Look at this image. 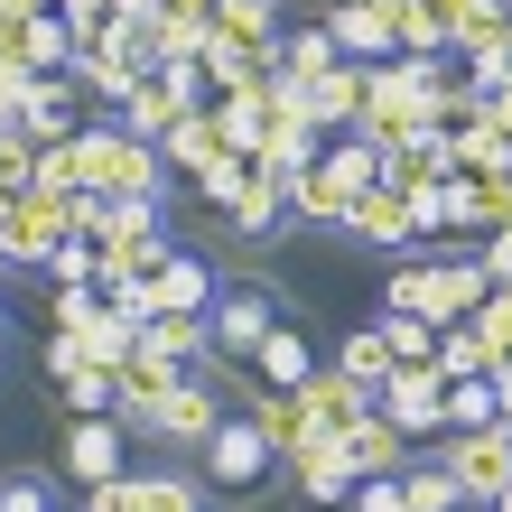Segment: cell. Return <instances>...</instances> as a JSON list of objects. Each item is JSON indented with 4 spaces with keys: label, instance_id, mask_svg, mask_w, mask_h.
<instances>
[{
    "label": "cell",
    "instance_id": "7c38bea8",
    "mask_svg": "<svg viewBox=\"0 0 512 512\" xmlns=\"http://www.w3.org/2000/svg\"><path fill=\"white\" fill-rule=\"evenodd\" d=\"M205 326H215V364H252L261 336H270L280 317H270V298H261V289H224L215 308H205Z\"/></svg>",
    "mask_w": 512,
    "mask_h": 512
},
{
    "label": "cell",
    "instance_id": "cb8c5ba5",
    "mask_svg": "<svg viewBox=\"0 0 512 512\" xmlns=\"http://www.w3.org/2000/svg\"><path fill=\"white\" fill-rule=\"evenodd\" d=\"M438 159H447V177H494V168L512 159V140L485 122V112H475V122H457V131L438 140Z\"/></svg>",
    "mask_w": 512,
    "mask_h": 512
},
{
    "label": "cell",
    "instance_id": "d590c367",
    "mask_svg": "<svg viewBox=\"0 0 512 512\" xmlns=\"http://www.w3.org/2000/svg\"><path fill=\"white\" fill-rule=\"evenodd\" d=\"M401 494H410V512H466V494L447 485V466L429 457V447H419V457L401 466Z\"/></svg>",
    "mask_w": 512,
    "mask_h": 512
},
{
    "label": "cell",
    "instance_id": "d6986e66",
    "mask_svg": "<svg viewBox=\"0 0 512 512\" xmlns=\"http://www.w3.org/2000/svg\"><path fill=\"white\" fill-rule=\"evenodd\" d=\"M159 159H168V168H187V177H205L215 159H243V149L224 140V122H215V103H196L187 122H177V131L159 140Z\"/></svg>",
    "mask_w": 512,
    "mask_h": 512
},
{
    "label": "cell",
    "instance_id": "4fadbf2b",
    "mask_svg": "<svg viewBox=\"0 0 512 512\" xmlns=\"http://www.w3.org/2000/svg\"><path fill=\"white\" fill-rule=\"evenodd\" d=\"M215 429H224V401H215V382H205V373H187L159 410H149V438H177V447H205Z\"/></svg>",
    "mask_w": 512,
    "mask_h": 512
},
{
    "label": "cell",
    "instance_id": "277c9868",
    "mask_svg": "<svg viewBox=\"0 0 512 512\" xmlns=\"http://www.w3.org/2000/svg\"><path fill=\"white\" fill-rule=\"evenodd\" d=\"M429 457L447 466V485H457L466 503H503V485H512V419H485V429H447Z\"/></svg>",
    "mask_w": 512,
    "mask_h": 512
},
{
    "label": "cell",
    "instance_id": "8fae6325",
    "mask_svg": "<svg viewBox=\"0 0 512 512\" xmlns=\"http://www.w3.org/2000/svg\"><path fill=\"white\" fill-rule=\"evenodd\" d=\"M298 410H308V429L336 447L345 429H364V419H373V391H364V382H345L336 364H317L308 382H298Z\"/></svg>",
    "mask_w": 512,
    "mask_h": 512
},
{
    "label": "cell",
    "instance_id": "4dcf8cb0",
    "mask_svg": "<svg viewBox=\"0 0 512 512\" xmlns=\"http://www.w3.org/2000/svg\"><path fill=\"white\" fill-rule=\"evenodd\" d=\"M289 475H298V494H308V503H326V512H345V494L364 485V475L345 466V447H308V457H298Z\"/></svg>",
    "mask_w": 512,
    "mask_h": 512
},
{
    "label": "cell",
    "instance_id": "d6a6232c",
    "mask_svg": "<svg viewBox=\"0 0 512 512\" xmlns=\"http://www.w3.org/2000/svg\"><path fill=\"white\" fill-rule=\"evenodd\" d=\"M373 336L391 345V373H401V364H419V373H429V364H438V326H429V317L382 308V317H373Z\"/></svg>",
    "mask_w": 512,
    "mask_h": 512
},
{
    "label": "cell",
    "instance_id": "f5cc1de1",
    "mask_svg": "<svg viewBox=\"0 0 512 512\" xmlns=\"http://www.w3.org/2000/svg\"><path fill=\"white\" fill-rule=\"evenodd\" d=\"M0 270H10V261H0Z\"/></svg>",
    "mask_w": 512,
    "mask_h": 512
},
{
    "label": "cell",
    "instance_id": "9a60e30c",
    "mask_svg": "<svg viewBox=\"0 0 512 512\" xmlns=\"http://www.w3.org/2000/svg\"><path fill=\"white\" fill-rule=\"evenodd\" d=\"M177 382H187V364H168V354H149V345H140L131 364H112V419H149Z\"/></svg>",
    "mask_w": 512,
    "mask_h": 512
},
{
    "label": "cell",
    "instance_id": "5bb4252c",
    "mask_svg": "<svg viewBox=\"0 0 512 512\" xmlns=\"http://www.w3.org/2000/svg\"><path fill=\"white\" fill-rule=\"evenodd\" d=\"M19 131L38 140V149H47V140H75V131H84V84H75V75H38V84L19 94Z\"/></svg>",
    "mask_w": 512,
    "mask_h": 512
},
{
    "label": "cell",
    "instance_id": "681fc988",
    "mask_svg": "<svg viewBox=\"0 0 512 512\" xmlns=\"http://www.w3.org/2000/svg\"><path fill=\"white\" fill-rule=\"evenodd\" d=\"M364 10H373V19H401V10H410V0H364Z\"/></svg>",
    "mask_w": 512,
    "mask_h": 512
},
{
    "label": "cell",
    "instance_id": "f1b7e54d",
    "mask_svg": "<svg viewBox=\"0 0 512 512\" xmlns=\"http://www.w3.org/2000/svg\"><path fill=\"white\" fill-rule=\"evenodd\" d=\"M140 345H149V354H168V364H187V373H196V364H215V326H205V317H149V326H140Z\"/></svg>",
    "mask_w": 512,
    "mask_h": 512
},
{
    "label": "cell",
    "instance_id": "7a4b0ae2",
    "mask_svg": "<svg viewBox=\"0 0 512 512\" xmlns=\"http://www.w3.org/2000/svg\"><path fill=\"white\" fill-rule=\"evenodd\" d=\"M75 149H84V196H103V205H159L168 159L149 140H131L122 122H84Z\"/></svg>",
    "mask_w": 512,
    "mask_h": 512
},
{
    "label": "cell",
    "instance_id": "db71d44e",
    "mask_svg": "<svg viewBox=\"0 0 512 512\" xmlns=\"http://www.w3.org/2000/svg\"><path fill=\"white\" fill-rule=\"evenodd\" d=\"M503 289H512V280H503Z\"/></svg>",
    "mask_w": 512,
    "mask_h": 512
},
{
    "label": "cell",
    "instance_id": "ee69618b",
    "mask_svg": "<svg viewBox=\"0 0 512 512\" xmlns=\"http://www.w3.org/2000/svg\"><path fill=\"white\" fill-rule=\"evenodd\" d=\"M47 280L56 289H94V243H66V252L47 261Z\"/></svg>",
    "mask_w": 512,
    "mask_h": 512
},
{
    "label": "cell",
    "instance_id": "836d02e7",
    "mask_svg": "<svg viewBox=\"0 0 512 512\" xmlns=\"http://www.w3.org/2000/svg\"><path fill=\"white\" fill-rule=\"evenodd\" d=\"M429 373H438V382H485L494 354H485V336L457 317V326H438V364H429Z\"/></svg>",
    "mask_w": 512,
    "mask_h": 512
},
{
    "label": "cell",
    "instance_id": "ab89813d",
    "mask_svg": "<svg viewBox=\"0 0 512 512\" xmlns=\"http://www.w3.org/2000/svg\"><path fill=\"white\" fill-rule=\"evenodd\" d=\"M28 177H38V140H28V131H0V196H19Z\"/></svg>",
    "mask_w": 512,
    "mask_h": 512
},
{
    "label": "cell",
    "instance_id": "2e32d148",
    "mask_svg": "<svg viewBox=\"0 0 512 512\" xmlns=\"http://www.w3.org/2000/svg\"><path fill=\"white\" fill-rule=\"evenodd\" d=\"M66 475H75V485H112V475H122V419H112V410L66 419Z\"/></svg>",
    "mask_w": 512,
    "mask_h": 512
},
{
    "label": "cell",
    "instance_id": "4316f807",
    "mask_svg": "<svg viewBox=\"0 0 512 512\" xmlns=\"http://www.w3.org/2000/svg\"><path fill=\"white\" fill-rule=\"evenodd\" d=\"M215 215H224L233 233H280V224H289V205H280V187H270L261 168H243V187L215 196Z\"/></svg>",
    "mask_w": 512,
    "mask_h": 512
},
{
    "label": "cell",
    "instance_id": "bcb514c9",
    "mask_svg": "<svg viewBox=\"0 0 512 512\" xmlns=\"http://www.w3.org/2000/svg\"><path fill=\"white\" fill-rule=\"evenodd\" d=\"M485 391H494V419H512V364H494V373H485Z\"/></svg>",
    "mask_w": 512,
    "mask_h": 512
},
{
    "label": "cell",
    "instance_id": "52a82bcc",
    "mask_svg": "<svg viewBox=\"0 0 512 512\" xmlns=\"http://www.w3.org/2000/svg\"><path fill=\"white\" fill-rule=\"evenodd\" d=\"M56 252H66V196L19 187L10 205H0V261L10 270H47Z\"/></svg>",
    "mask_w": 512,
    "mask_h": 512
},
{
    "label": "cell",
    "instance_id": "c3c4849f",
    "mask_svg": "<svg viewBox=\"0 0 512 512\" xmlns=\"http://www.w3.org/2000/svg\"><path fill=\"white\" fill-rule=\"evenodd\" d=\"M112 19H159V0H112Z\"/></svg>",
    "mask_w": 512,
    "mask_h": 512
},
{
    "label": "cell",
    "instance_id": "f546056e",
    "mask_svg": "<svg viewBox=\"0 0 512 512\" xmlns=\"http://www.w3.org/2000/svg\"><path fill=\"white\" fill-rule=\"evenodd\" d=\"M382 187L391 196H429V187H447V159H438V140H410V149H382Z\"/></svg>",
    "mask_w": 512,
    "mask_h": 512
},
{
    "label": "cell",
    "instance_id": "f35d334b",
    "mask_svg": "<svg viewBox=\"0 0 512 512\" xmlns=\"http://www.w3.org/2000/svg\"><path fill=\"white\" fill-rule=\"evenodd\" d=\"M131 512H196V485H187V475H140Z\"/></svg>",
    "mask_w": 512,
    "mask_h": 512
},
{
    "label": "cell",
    "instance_id": "d4e9b609",
    "mask_svg": "<svg viewBox=\"0 0 512 512\" xmlns=\"http://www.w3.org/2000/svg\"><path fill=\"white\" fill-rule=\"evenodd\" d=\"M336 447H345V466H354V475H401V466L419 457V447H410L401 429H391V419H382V410L364 419V429H345Z\"/></svg>",
    "mask_w": 512,
    "mask_h": 512
},
{
    "label": "cell",
    "instance_id": "5b68a950",
    "mask_svg": "<svg viewBox=\"0 0 512 512\" xmlns=\"http://www.w3.org/2000/svg\"><path fill=\"white\" fill-rule=\"evenodd\" d=\"M159 261H168V224H159V205H112V233L94 243V298H103V289L149 280Z\"/></svg>",
    "mask_w": 512,
    "mask_h": 512
},
{
    "label": "cell",
    "instance_id": "f6af8a7d",
    "mask_svg": "<svg viewBox=\"0 0 512 512\" xmlns=\"http://www.w3.org/2000/svg\"><path fill=\"white\" fill-rule=\"evenodd\" d=\"M140 494V475H112V485H84V512H131Z\"/></svg>",
    "mask_w": 512,
    "mask_h": 512
},
{
    "label": "cell",
    "instance_id": "83f0119b",
    "mask_svg": "<svg viewBox=\"0 0 512 512\" xmlns=\"http://www.w3.org/2000/svg\"><path fill=\"white\" fill-rule=\"evenodd\" d=\"M252 373H261V391H298V382L317 373V354H308V336H298V326H270L261 354H252Z\"/></svg>",
    "mask_w": 512,
    "mask_h": 512
},
{
    "label": "cell",
    "instance_id": "7dc6e473",
    "mask_svg": "<svg viewBox=\"0 0 512 512\" xmlns=\"http://www.w3.org/2000/svg\"><path fill=\"white\" fill-rule=\"evenodd\" d=\"M485 122H494V131L512 140V84H503V94H485Z\"/></svg>",
    "mask_w": 512,
    "mask_h": 512
},
{
    "label": "cell",
    "instance_id": "9c48e42d",
    "mask_svg": "<svg viewBox=\"0 0 512 512\" xmlns=\"http://www.w3.org/2000/svg\"><path fill=\"white\" fill-rule=\"evenodd\" d=\"M205 475H215L224 494H261L270 475H280V457L261 447V429H252V419H224V429L205 438Z\"/></svg>",
    "mask_w": 512,
    "mask_h": 512
},
{
    "label": "cell",
    "instance_id": "ffe728a7",
    "mask_svg": "<svg viewBox=\"0 0 512 512\" xmlns=\"http://www.w3.org/2000/svg\"><path fill=\"white\" fill-rule=\"evenodd\" d=\"M298 103H308V122L336 140V131H354V112H364V66H326L317 84H298Z\"/></svg>",
    "mask_w": 512,
    "mask_h": 512
},
{
    "label": "cell",
    "instance_id": "ac0fdd59",
    "mask_svg": "<svg viewBox=\"0 0 512 512\" xmlns=\"http://www.w3.org/2000/svg\"><path fill=\"white\" fill-rule=\"evenodd\" d=\"M205 47L270 56V47H280V0H215V38H205Z\"/></svg>",
    "mask_w": 512,
    "mask_h": 512
},
{
    "label": "cell",
    "instance_id": "8d00e7d4",
    "mask_svg": "<svg viewBox=\"0 0 512 512\" xmlns=\"http://www.w3.org/2000/svg\"><path fill=\"white\" fill-rule=\"evenodd\" d=\"M336 373H345V382H364V391H382V382H391V345L373 336V326H354V336L336 345Z\"/></svg>",
    "mask_w": 512,
    "mask_h": 512
},
{
    "label": "cell",
    "instance_id": "b9f144b4",
    "mask_svg": "<svg viewBox=\"0 0 512 512\" xmlns=\"http://www.w3.org/2000/svg\"><path fill=\"white\" fill-rule=\"evenodd\" d=\"M345 512H410V494H401V475H364L345 494Z\"/></svg>",
    "mask_w": 512,
    "mask_h": 512
},
{
    "label": "cell",
    "instance_id": "ba28073f",
    "mask_svg": "<svg viewBox=\"0 0 512 512\" xmlns=\"http://www.w3.org/2000/svg\"><path fill=\"white\" fill-rule=\"evenodd\" d=\"M373 410H382L410 447H438V438H447V382H438V373H419V364L391 373V382L373 391Z\"/></svg>",
    "mask_w": 512,
    "mask_h": 512
},
{
    "label": "cell",
    "instance_id": "1f68e13d",
    "mask_svg": "<svg viewBox=\"0 0 512 512\" xmlns=\"http://www.w3.org/2000/svg\"><path fill=\"white\" fill-rule=\"evenodd\" d=\"M317 168L336 177L345 196H364V187H382V149H373V140H354V131H336V140H326V149H317Z\"/></svg>",
    "mask_w": 512,
    "mask_h": 512
},
{
    "label": "cell",
    "instance_id": "6da1fadb",
    "mask_svg": "<svg viewBox=\"0 0 512 512\" xmlns=\"http://www.w3.org/2000/svg\"><path fill=\"white\" fill-rule=\"evenodd\" d=\"M485 261H466V252H438V261H401L382 280V308H401V317H429V326H457L485 308Z\"/></svg>",
    "mask_w": 512,
    "mask_h": 512
},
{
    "label": "cell",
    "instance_id": "484cf974",
    "mask_svg": "<svg viewBox=\"0 0 512 512\" xmlns=\"http://www.w3.org/2000/svg\"><path fill=\"white\" fill-rule=\"evenodd\" d=\"M326 66H345V56H336V38H326V19L280 28V75H270V84H289V94H298V84H317Z\"/></svg>",
    "mask_w": 512,
    "mask_h": 512
},
{
    "label": "cell",
    "instance_id": "30bf717a",
    "mask_svg": "<svg viewBox=\"0 0 512 512\" xmlns=\"http://www.w3.org/2000/svg\"><path fill=\"white\" fill-rule=\"evenodd\" d=\"M205 308H215V270H205L196 252H168L140 280V317H205Z\"/></svg>",
    "mask_w": 512,
    "mask_h": 512
},
{
    "label": "cell",
    "instance_id": "f907efd6",
    "mask_svg": "<svg viewBox=\"0 0 512 512\" xmlns=\"http://www.w3.org/2000/svg\"><path fill=\"white\" fill-rule=\"evenodd\" d=\"M494 512H512V485H503V503H494Z\"/></svg>",
    "mask_w": 512,
    "mask_h": 512
},
{
    "label": "cell",
    "instance_id": "816d5d0a",
    "mask_svg": "<svg viewBox=\"0 0 512 512\" xmlns=\"http://www.w3.org/2000/svg\"><path fill=\"white\" fill-rule=\"evenodd\" d=\"M503 19H512V0H503Z\"/></svg>",
    "mask_w": 512,
    "mask_h": 512
},
{
    "label": "cell",
    "instance_id": "44dd1931",
    "mask_svg": "<svg viewBox=\"0 0 512 512\" xmlns=\"http://www.w3.org/2000/svg\"><path fill=\"white\" fill-rule=\"evenodd\" d=\"M252 429H261V447L280 466H298L308 447H326L317 429H308V410H298V391H261V410H252Z\"/></svg>",
    "mask_w": 512,
    "mask_h": 512
},
{
    "label": "cell",
    "instance_id": "3957f363",
    "mask_svg": "<svg viewBox=\"0 0 512 512\" xmlns=\"http://www.w3.org/2000/svg\"><path fill=\"white\" fill-rule=\"evenodd\" d=\"M354 140H373V149L438 140V103H429V84H419V75L401 66V56L364 66V112H354Z\"/></svg>",
    "mask_w": 512,
    "mask_h": 512
},
{
    "label": "cell",
    "instance_id": "7bdbcfd3",
    "mask_svg": "<svg viewBox=\"0 0 512 512\" xmlns=\"http://www.w3.org/2000/svg\"><path fill=\"white\" fill-rule=\"evenodd\" d=\"M0 512H56L47 475H0Z\"/></svg>",
    "mask_w": 512,
    "mask_h": 512
},
{
    "label": "cell",
    "instance_id": "7402d4cb",
    "mask_svg": "<svg viewBox=\"0 0 512 512\" xmlns=\"http://www.w3.org/2000/svg\"><path fill=\"white\" fill-rule=\"evenodd\" d=\"M326 38H336L345 66H382L391 56V19H373L364 0H336V10H326Z\"/></svg>",
    "mask_w": 512,
    "mask_h": 512
},
{
    "label": "cell",
    "instance_id": "8992f818",
    "mask_svg": "<svg viewBox=\"0 0 512 512\" xmlns=\"http://www.w3.org/2000/svg\"><path fill=\"white\" fill-rule=\"evenodd\" d=\"M196 103H205V75H196V66H149V75L131 84V103L112 112V122H122L131 140H149V149H159V140L187 122Z\"/></svg>",
    "mask_w": 512,
    "mask_h": 512
},
{
    "label": "cell",
    "instance_id": "e0dca14e",
    "mask_svg": "<svg viewBox=\"0 0 512 512\" xmlns=\"http://www.w3.org/2000/svg\"><path fill=\"white\" fill-rule=\"evenodd\" d=\"M47 382L66 391V410H75V419L112 410V373H103V364H94V354H84L75 336H56V345H47Z\"/></svg>",
    "mask_w": 512,
    "mask_h": 512
},
{
    "label": "cell",
    "instance_id": "60d3db41",
    "mask_svg": "<svg viewBox=\"0 0 512 512\" xmlns=\"http://www.w3.org/2000/svg\"><path fill=\"white\" fill-rule=\"evenodd\" d=\"M494 419V391L485 382H447V429H485Z\"/></svg>",
    "mask_w": 512,
    "mask_h": 512
},
{
    "label": "cell",
    "instance_id": "74e56055",
    "mask_svg": "<svg viewBox=\"0 0 512 512\" xmlns=\"http://www.w3.org/2000/svg\"><path fill=\"white\" fill-rule=\"evenodd\" d=\"M466 326L485 336V354H494V364H512V289H485V308H475Z\"/></svg>",
    "mask_w": 512,
    "mask_h": 512
},
{
    "label": "cell",
    "instance_id": "e575fe53",
    "mask_svg": "<svg viewBox=\"0 0 512 512\" xmlns=\"http://www.w3.org/2000/svg\"><path fill=\"white\" fill-rule=\"evenodd\" d=\"M345 187H336V177H326V168H298V187H289V224H345Z\"/></svg>",
    "mask_w": 512,
    "mask_h": 512
},
{
    "label": "cell",
    "instance_id": "603a6c76",
    "mask_svg": "<svg viewBox=\"0 0 512 512\" xmlns=\"http://www.w3.org/2000/svg\"><path fill=\"white\" fill-rule=\"evenodd\" d=\"M345 233H364L373 252H401V243H419V233H410V205L391 196V187H364V196H354V205H345Z\"/></svg>",
    "mask_w": 512,
    "mask_h": 512
}]
</instances>
